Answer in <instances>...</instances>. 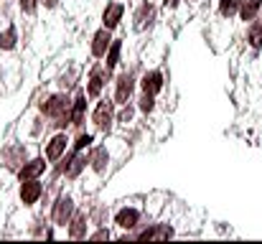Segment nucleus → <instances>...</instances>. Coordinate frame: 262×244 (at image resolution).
<instances>
[{"label": "nucleus", "mask_w": 262, "mask_h": 244, "mask_svg": "<svg viewBox=\"0 0 262 244\" xmlns=\"http://www.w3.org/2000/svg\"><path fill=\"white\" fill-rule=\"evenodd\" d=\"M143 211L138 209V206H120L117 211H115V227L120 229V232H133V229H140L143 224Z\"/></svg>", "instance_id": "0eeeda50"}, {"label": "nucleus", "mask_w": 262, "mask_h": 244, "mask_svg": "<svg viewBox=\"0 0 262 244\" xmlns=\"http://www.w3.org/2000/svg\"><path fill=\"white\" fill-rule=\"evenodd\" d=\"M69 143H72L69 132H67V130H56V132L43 143V156H46V161L49 163H59L64 156H67Z\"/></svg>", "instance_id": "20e7f679"}, {"label": "nucleus", "mask_w": 262, "mask_h": 244, "mask_svg": "<svg viewBox=\"0 0 262 244\" xmlns=\"http://www.w3.org/2000/svg\"><path fill=\"white\" fill-rule=\"evenodd\" d=\"M250 28H247V43L252 46V49H262V18H255L252 23H247Z\"/></svg>", "instance_id": "a211bd4d"}, {"label": "nucleus", "mask_w": 262, "mask_h": 244, "mask_svg": "<svg viewBox=\"0 0 262 244\" xmlns=\"http://www.w3.org/2000/svg\"><path fill=\"white\" fill-rule=\"evenodd\" d=\"M239 8H242V0H219V15L224 20H232L234 15H239Z\"/></svg>", "instance_id": "4be33fe9"}, {"label": "nucleus", "mask_w": 262, "mask_h": 244, "mask_svg": "<svg viewBox=\"0 0 262 244\" xmlns=\"http://www.w3.org/2000/svg\"><path fill=\"white\" fill-rule=\"evenodd\" d=\"M107 219H110V209L104 204H97L89 209V221L92 227H107Z\"/></svg>", "instance_id": "aec40b11"}, {"label": "nucleus", "mask_w": 262, "mask_h": 244, "mask_svg": "<svg viewBox=\"0 0 262 244\" xmlns=\"http://www.w3.org/2000/svg\"><path fill=\"white\" fill-rule=\"evenodd\" d=\"M138 109H140L143 115H153V109H156V94L140 92V97H138Z\"/></svg>", "instance_id": "5701e85b"}, {"label": "nucleus", "mask_w": 262, "mask_h": 244, "mask_svg": "<svg viewBox=\"0 0 262 244\" xmlns=\"http://www.w3.org/2000/svg\"><path fill=\"white\" fill-rule=\"evenodd\" d=\"M89 239H94V242H99V239H112V232H110L107 227H99L97 232H89Z\"/></svg>", "instance_id": "bb28decb"}, {"label": "nucleus", "mask_w": 262, "mask_h": 244, "mask_svg": "<svg viewBox=\"0 0 262 244\" xmlns=\"http://www.w3.org/2000/svg\"><path fill=\"white\" fill-rule=\"evenodd\" d=\"M31 148L26 143H5L0 150V168H8L10 173H18L20 165L28 161Z\"/></svg>", "instance_id": "f03ea898"}, {"label": "nucleus", "mask_w": 262, "mask_h": 244, "mask_svg": "<svg viewBox=\"0 0 262 244\" xmlns=\"http://www.w3.org/2000/svg\"><path fill=\"white\" fill-rule=\"evenodd\" d=\"M110 74H112V72L104 66V61H97V64L89 69V77H87V97L89 99H99V97H102V89L107 86Z\"/></svg>", "instance_id": "423d86ee"}, {"label": "nucleus", "mask_w": 262, "mask_h": 244, "mask_svg": "<svg viewBox=\"0 0 262 244\" xmlns=\"http://www.w3.org/2000/svg\"><path fill=\"white\" fill-rule=\"evenodd\" d=\"M92 140H94V135H92V132H79V135L74 138L72 150H87L89 145H92Z\"/></svg>", "instance_id": "b1692460"}, {"label": "nucleus", "mask_w": 262, "mask_h": 244, "mask_svg": "<svg viewBox=\"0 0 262 244\" xmlns=\"http://www.w3.org/2000/svg\"><path fill=\"white\" fill-rule=\"evenodd\" d=\"M77 196L72 191H64L54 198L51 204V211H49V224L51 227H59V229H67V224L72 221L74 211H77Z\"/></svg>", "instance_id": "f257e3e1"}, {"label": "nucleus", "mask_w": 262, "mask_h": 244, "mask_svg": "<svg viewBox=\"0 0 262 244\" xmlns=\"http://www.w3.org/2000/svg\"><path fill=\"white\" fill-rule=\"evenodd\" d=\"M122 15H125V3L115 0V3H107V8L102 10V26L115 31L120 23H122Z\"/></svg>", "instance_id": "ddd939ff"}, {"label": "nucleus", "mask_w": 262, "mask_h": 244, "mask_svg": "<svg viewBox=\"0 0 262 244\" xmlns=\"http://www.w3.org/2000/svg\"><path fill=\"white\" fill-rule=\"evenodd\" d=\"M110 161H112V153H110V148L107 145H97V148H92L89 150V173H94V175H107L110 173Z\"/></svg>", "instance_id": "6e6552de"}, {"label": "nucleus", "mask_w": 262, "mask_h": 244, "mask_svg": "<svg viewBox=\"0 0 262 244\" xmlns=\"http://www.w3.org/2000/svg\"><path fill=\"white\" fill-rule=\"evenodd\" d=\"M87 99H89L87 89H79L77 97L72 99V115H69V120H72L74 127H82L84 120H87Z\"/></svg>", "instance_id": "4468645a"}, {"label": "nucleus", "mask_w": 262, "mask_h": 244, "mask_svg": "<svg viewBox=\"0 0 262 244\" xmlns=\"http://www.w3.org/2000/svg\"><path fill=\"white\" fill-rule=\"evenodd\" d=\"M89 211L87 209H77L72 221L67 224V237L69 239H89Z\"/></svg>", "instance_id": "1a4fd4ad"}, {"label": "nucleus", "mask_w": 262, "mask_h": 244, "mask_svg": "<svg viewBox=\"0 0 262 244\" xmlns=\"http://www.w3.org/2000/svg\"><path fill=\"white\" fill-rule=\"evenodd\" d=\"M41 198H43V183H41V178L20 181V186H18V204L23 209H33Z\"/></svg>", "instance_id": "39448f33"}, {"label": "nucleus", "mask_w": 262, "mask_h": 244, "mask_svg": "<svg viewBox=\"0 0 262 244\" xmlns=\"http://www.w3.org/2000/svg\"><path fill=\"white\" fill-rule=\"evenodd\" d=\"M38 5H41V0H18V8H20V13H26V15H36Z\"/></svg>", "instance_id": "a878e982"}, {"label": "nucleus", "mask_w": 262, "mask_h": 244, "mask_svg": "<svg viewBox=\"0 0 262 244\" xmlns=\"http://www.w3.org/2000/svg\"><path fill=\"white\" fill-rule=\"evenodd\" d=\"M133 28L135 31H145L153 20H156V8H153V3H148V0H143L140 5H138V10H135V15H133Z\"/></svg>", "instance_id": "2eb2a0df"}, {"label": "nucleus", "mask_w": 262, "mask_h": 244, "mask_svg": "<svg viewBox=\"0 0 262 244\" xmlns=\"http://www.w3.org/2000/svg\"><path fill=\"white\" fill-rule=\"evenodd\" d=\"M115 107H117V102L110 99V97L97 99V104H94V109H92V125H94L97 130H102V132H110V130H112V122L117 120Z\"/></svg>", "instance_id": "7ed1b4c3"}, {"label": "nucleus", "mask_w": 262, "mask_h": 244, "mask_svg": "<svg viewBox=\"0 0 262 244\" xmlns=\"http://www.w3.org/2000/svg\"><path fill=\"white\" fill-rule=\"evenodd\" d=\"M133 115H135V109H133L130 104H122L120 112H117V122H120V125H130V122H133Z\"/></svg>", "instance_id": "393cba45"}, {"label": "nucleus", "mask_w": 262, "mask_h": 244, "mask_svg": "<svg viewBox=\"0 0 262 244\" xmlns=\"http://www.w3.org/2000/svg\"><path fill=\"white\" fill-rule=\"evenodd\" d=\"M18 49V28L15 23H8L3 31V51H15Z\"/></svg>", "instance_id": "412c9836"}, {"label": "nucleus", "mask_w": 262, "mask_h": 244, "mask_svg": "<svg viewBox=\"0 0 262 244\" xmlns=\"http://www.w3.org/2000/svg\"><path fill=\"white\" fill-rule=\"evenodd\" d=\"M120 51H122V41H120V38H112V46H110L107 54H104V66H107L110 72L120 64Z\"/></svg>", "instance_id": "6ab92c4d"}, {"label": "nucleus", "mask_w": 262, "mask_h": 244, "mask_svg": "<svg viewBox=\"0 0 262 244\" xmlns=\"http://www.w3.org/2000/svg\"><path fill=\"white\" fill-rule=\"evenodd\" d=\"M260 10H262V0H242L239 20L242 23H252L255 18H260Z\"/></svg>", "instance_id": "f3484780"}, {"label": "nucleus", "mask_w": 262, "mask_h": 244, "mask_svg": "<svg viewBox=\"0 0 262 244\" xmlns=\"http://www.w3.org/2000/svg\"><path fill=\"white\" fill-rule=\"evenodd\" d=\"M140 86H143V92L161 94V92H163V86H166V81H163V72H161V69H150V72H145V74H143V79H140Z\"/></svg>", "instance_id": "dca6fc26"}, {"label": "nucleus", "mask_w": 262, "mask_h": 244, "mask_svg": "<svg viewBox=\"0 0 262 244\" xmlns=\"http://www.w3.org/2000/svg\"><path fill=\"white\" fill-rule=\"evenodd\" d=\"M133 92H135V77L130 74V72H122V74H117V79H115V94H112V99L122 107V104H127L130 99H133Z\"/></svg>", "instance_id": "9d476101"}, {"label": "nucleus", "mask_w": 262, "mask_h": 244, "mask_svg": "<svg viewBox=\"0 0 262 244\" xmlns=\"http://www.w3.org/2000/svg\"><path fill=\"white\" fill-rule=\"evenodd\" d=\"M188 3H199V0H188Z\"/></svg>", "instance_id": "7c9ffc66"}, {"label": "nucleus", "mask_w": 262, "mask_h": 244, "mask_svg": "<svg viewBox=\"0 0 262 244\" xmlns=\"http://www.w3.org/2000/svg\"><path fill=\"white\" fill-rule=\"evenodd\" d=\"M0 51H3V31H0Z\"/></svg>", "instance_id": "c756f323"}, {"label": "nucleus", "mask_w": 262, "mask_h": 244, "mask_svg": "<svg viewBox=\"0 0 262 244\" xmlns=\"http://www.w3.org/2000/svg\"><path fill=\"white\" fill-rule=\"evenodd\" d=\"M46 170H49L46 156H33V158H28V161L20 165V170L15 175H18V181H28V178H41Z\"/></svg>", "instance_id": "9b49d317"}, {"label": "nucleus", "mask_w": 262, "mask_h": 244, "mask_svg": "<svg viewBox=\"0 0 262 244\" xmlns=\"http://www.w3.org/2000/svg\"><path fill=\"white\" fill-rule=\"evenodd\" d=\"M163 3H166V8H176L178 5V0H163Z\"/></svg>", "instance_id": "c85d7f7f"}, {"label": "nucleus", "mask_w": 262, "mask_h": 244, "mask_svg": "<svg viewBox=\"0 0 262 244\" xmlns=\"http://www.w3.org/2000/svg\"><path fill=\"white\" fill-rule=\"evenodd\" d=\"M61 5V0H41V8H46V10H56Z\"/></svg>", "instance_id": "cd10ccee"}, {"label": "nucleus", "mask_w": 262, "mask_h": 244, "mask_svg": "<svg viewBox=\"0 0 262 244\" xmlns=\"http://www.w3.org/2000/svg\"><path fill=\"white\" fill-rule=\"evenodd\" d=\"M112 46V31L110 28H97L94 33H92V41H89V54L94 56V59H104V54H107V49Z\"/></svg>", "instance_id": "f8f14e48"}]
</instances>
